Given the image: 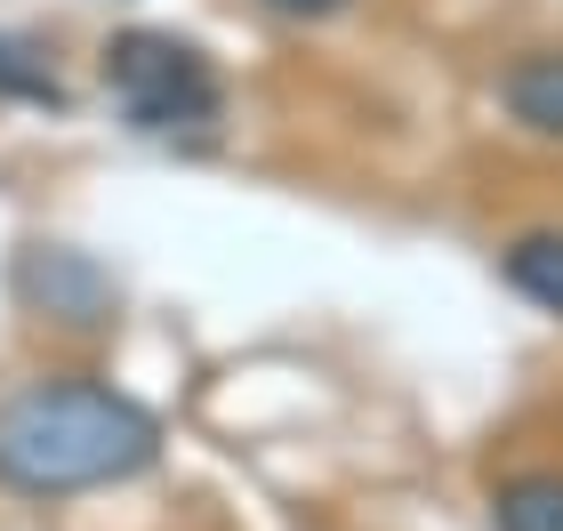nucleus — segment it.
I'll return each instance as SVG.
<instances>
[{"instance_id": "obj_2", "label": "nucleus", "mask_w": 563, "mask_h": 531, "mask_svg": "<svg viewBox=\"0 0 563 531\" xmlns=\"http://www.w3.org/2000/svg\"><path fill=\"white\" fill-rule=\"evenodd\" d=\"M106 81L130 113V130L177 137V130H210L218 121V73L194 41L177 33H121L106 48Z\"/></svg>"}, {"instance_id": "obj_4", "label": "nucleus", "mask_w": 563, "mask_h": 531, "mask_svg": "<svg viewBox=\"0 0 563 531\" xmlns=\"http://www.w3.org/2000/svg\"><path fill=\"white\" fill-rule=\"evenodd\" d=\"M507 113H516L523 130H540V137H563V48L523 57L507 73Z\"/></svg>"}, {"instance_id": "obj_3", "label": "nucleus", "mask_w": 563, "mask_h": 531, "mask_svg": "<svg viewBox=\"0 0 563 531\" xmlns=\"http://www.w3.org/2000/svg\"><path fill=\"white\" fill-rule=\"evenodd\" d=\"M16 290L33 298L41 314L73 322V331H89V322L113 314V274L89 258V250H65V242H33L16 258Z\"/></svg>"}, {"instance_id": "obj_7", "label": "nucleus", "mask_w": 563, "mask_h": 531, "mask_svg": "<svg viewBox=\"0 0 563 531\" xmlns=\"http://www.w3.org/2000/svg\"><path fill=\"white\" fill-rule=\"evenodd\" d=\"M266 9H282V16H330V9H346V0H266Z\"/></svg>"}, {"instance_id": "obj_5", "label": "nucleus", "mask_w": 563, "mask_h": 531, "mask_svg": "<svg viewBox=\"0 0 563 531\" xmlns=\"http://www.w3.org/2000/svg\"><path fill=\"white\" fill-rule=\"evenodd\" d=\"M499 531H563V475H516L492 499Z\"/></svg>"}, {"instance_id": "obj_6", "label": "nucleus", "mask_w": 563, "mask_h": 531, "mask_svg": "<svg viewBox=\"0 0 563 531\" xmlns=\"http://www.w3.org/2000/svg\"><path fill=\"white\" fill-rule=\"evenodd\" d=\"M507 283H516L531 307L563 314V234H523L507 250Z\"/></svg>"}, {"instance_id": "obj_1", "label": "nucleus", "mask_w": 563, "mask_h": 531, "mask_svg": "<svg viewBox=\"0 0 563 531\" xmlns=\"http://www.w3.org/2000/svg\"><path fill=\"white\" fill-rule=\"evenodd\" d=\"M162 460V419L97 378H33L0 402V491L73 499L130 484Z\"/></svg>"}]
</instances>
